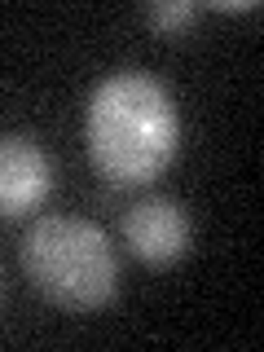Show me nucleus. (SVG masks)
Instances as JSON below:
<instances>
[{
  "mask_svg": "<svg viewBox=\"0 0 264 352\" xmlns=\"http://www.w3.org/2000/svg\"><path fill=\"white\" fill-rule=\"evenodd\" d=\"M84 141L93 168L110 185H150L181 150V115L154 75L115 71L88 97Z\"/></svg>",
  "mask_w": 264,
  "mask_h": 352,
  "instance_id": "1",
  "label": "nucleus"
},
{
  "mask_svg": "<svg viewBox=\"0 0 264 352\" xmlns=\"http://www.w3.org/2000/svg\"><path fill=\"white\" fill-rule=\"evenodd\" d=\"M18 256L31 286L71 313H97L119 291V264L106 229L84 216H40L22 234Z\"/></svg>",
  "mask_w": 264,
  "mask_h": 352,
  "instance_id": "2",
  "label": "nucleus"
},
{
  "mask_svg": "<svg viewBox=\"0 0 264 352\" xmlns=\"http://www.w3.org/2000/svg\"><path fill=\"white\" fill-rule=\"evenodd\" d=\"M190 212H185L176 198H141V203H132L124 212V242L128 251L137 256L141 264H150V269H168L190 251Z\"/></svg>",
  "mask_w": 264,
  "mask_h": 352,
  "instance_id": "3",
  "label": "nucleus"
},
{
  "mask_svg": "<svg viewBox=\"0 0 264 352\" xmlns=\"http://www.w3.org/2000/svg\"><path fill=\"white\" fill-rule=\"evenodd\" d=\"M53 190V163L31 137L0 132V216H27Z\"/></svg>",
  "mask_w": 264,
  "mask_h": 352,
  "instance_id": "4",
  "label": "nucleus"
},
{
  "mask_svg": "<svg viewBox=\"0 0 264 352\" xmlns=\"http://www.w3.org/2000/svg\"><path fill=\"white\" fill-rule=\"evenodd\" d=\"M194 0H154V5L141 9V18L150 22L154 36H181V31H190L194 22Z\"/></svg>",
  "mask_w": 264,
  "mask_h": 352,
  "instance_id": "5",
  "label": "nucleus"
}]
</instances>
